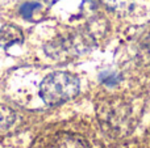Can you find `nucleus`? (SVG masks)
Listing matches in <instances>:
<instances>
[{
    "mask_svg": "<svg viewBox=\"0 0 150 148\" xmlns=\"http://www.w3.org/2000/svg\"><path fill=\"white\" fill-rule=\"evenodd\" d=\"M108 9L117 13H127L132 9L133 0H101Z\"/></svg>",
    "mask_w": 150,
    "mask_h": 148,
    "instance_id": "39448f33",
    "label": "nucleus"
},
{
    "mask_svg": "<svg viewBox=\"0 0 150 148\" xmlns=\"http://www.w3.org/2000/svg\"><path fill=\"white\" fill-rule=\"evenodd\" d=\"M91 45L92 39L88 37V34L73 31L54 38L45 46V51L53 59L66 62L88 51Z\"/></svg>",
    "mask_w": 150,
    "mask_h": 148,
    "instance_id": "f03ea898",
    "label": "nucleus"
},
{
    "mask_svg": "<svg viewBox=\"0 0 150 148\" xmlns=\"http://www.w3.org/2000/svg\"><path fill=\"white\" fill-rule=\"evenodd\" d=\"M24 34L17 26L7 24L0 29V49H8L16 43H23Z\"/></svg>",
    "mask_w": 150,
    "mask_h": 148,
    "instance_id": "20e7f679",
    "label": "nucleus"
},
{
    "mask_svg": "<svg viewBox=\"0 0 150 148\" xmlns=\"http://www.w3.org/2000/svg\"><path fill=\"white\" fill-rule=\"evenodd\" d=\"M59 0H45V3L46 4H49V5H53V4H55V3H58Z\"/></svg>",
    "mask_w": 150,
    "mask_h": 148,
    "instance_id": "6e6552de",
    "label": "nucleus"
},
{
    "mask_svg": "<svg viewBox=\"0 0 150 148\" xmlns=\"http://www.w3.org/2000/svg\"><path fill=\"white\" fill-rule=\"evenodd\" d=\"M79 80L69 72H53L42 80L41 98L46 105L54 106L74 98L79 93Z\"/></svg>",
    "mask_w": 150,
    "mask_h": 148,
    "instance_id": "f257e3e1",
    "label": "nucleus"
},
{
    "mask_svg": "<svg viewBox=\"0 0 150 148\" xmlns=\"http://www.w3.org/2000/svg\"><path fill=\"white\" fill-rule=\"evenodd\" d=\"M120 80V76L115 72H103L100 75V81L107 85H116Z\"/></svg>",
    "mask_w": 150,
    "mask_h": 148,
    "instance_id": "0eeeda50",
    "label": "nucleus"
},
{
    "mask_svg": "<svg viewBox=\"0 0 150 148\" xmlns=\"http://www.w3.org/2000/svg\"><path fill=\"white\" fill-rule=\"evenodd\" d=\"M50 148H91V146L80 135L61 133L54 138Z\"/></svg>",
    "mask_w": 150,
    "mask_h": 148,
    "instance_id": "7ed1b4c3",
    "label": "nucleus"
},
{
    "mask_svg": "<svg viewBox=\"0 0 150 148\" xmlns=\"http://www.w3.org/2000/svg\"><path fill=\"white\" fill-rule=\"evenodd\" d=\"M40 8H41V4H40V3L26 1L21 5L20 12H21V15H23L24 18H26V20H32V18H33V15L36 13V10L40 9Z\"/></svg>",
    "mask_w": 150,
    "mask_h": 148,
    "instance_id": "423d86ee",
    "label": "nucleus"
}]
</instances>
